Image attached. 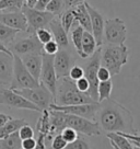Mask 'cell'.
I'll return each instance as SVG.
<instances>
[{
	"label": "cell",
	"mask_w": 140,
	"mask_h": 149,
	"mask_svg": "<svg viewBox=\"0 0 140 149\" xmlns=\"http://www.w3.org/2000/svg\"><path fill=\"white\" fill-rule=\"evenodd\" d=\"M36 3H37V0H25V2H24V5L30 8H34Z\"/></svg>",
	"instance_id": "obj_46"
},
{
	"label": "cell",
	"mask_w": 140,
	"mask_h": 149,
	"mask_svg": "<svg viewBox=\"0 0 140 149\" xmlns=\"http://www.w3.org/2000/svg\"><path fill=\"white\" fill-rule=\"evenodd\" d=\"M58 18H59V21H60L62 28L65 29V31L67 33H69L76 21L75 14H73L72 9H66Z\"/></svg>",
	"instance_id": "obj_28"
},
{
	"label": "cell",
	"mask_w": 140,
	"mask_h": 149,
	"mask_svg": "<svg viewBox=\"0 0 140 149\" xmlns=\"http://www.w3.org/2000/svg\"><path fill=\"white\" fill-rule=\"evenodd\" d=\"M112 74L110 72L107 68H105L104 66H100L98 69V81H105V80L111 79Z\"/></svg>",
	"instance_id": "obj_39"
},
{
	"label": "cell",
	"mask_w": 140,
	"mask_h": 149,
	"mask_svg": "<svg viewBox=\"0 0 140 149\" xmlns=\"http://www.w3.org/2000/svg\"><path fill=\"white\" fill-rule=\"evenodd\" d=\"M47 28L49 29L51 35H53V38L58 44L59 48H68V47H70L68 33L66 32L65 29L62 28L58 17H55L53 19L48 23Z\"/></svg>",
	"instance_id": "obj_17"
},
{
	"label": "cell",
	"mask_w": 140,
	"mask_h": 149,
	"mask_svg": "<svg viewBox=\"0 0 140 149\" xmlns=\"http://www.w3.org/2000/svg\"><path fill=\"white\" fill-rule=\"evenodd\" d=\"M12 118V116H10L8 114H5V113H1L0 112V127L3 126L8 121H10Z\"/></svg>",
	"instance_id": "obj_44"
},
{
	"label": "cell",
	"mask_w": 140,
	"mask_h": 149,
	"mask_svg": "<svg viewBox=\"0 0 140 149\" xmlns=\"http://www.w3.org/2000/svg\"><path fill=\"white\" fill-rule=\"evenodd\" d=\"M131 144L134 145V149H140V144L136 143V141H131Z\"/></svg>",
	"instance_id": "obj_48"
},
{
	"label": "cell",
	"mask_w": 140,
	"mask_h": 149,
	"mask_svg": "<svg viewBox=\"0 0 140 149\" xmlns=\"http://www.w3.org/2000/svg\"><path fill=\"white\" fill-rule=\"evenodd\" d=\"M35 149H47L46 144H45V135L38 133V137H37V139H36Z\"/></svg>",
	"instance_id": "obj_42"
},
{
	"label": "cell",
	"mask_w": 140,
	"mask_h": 149,
	"mask_svg": "<svg viewBox=\"0 0 140 149\" xmlns=\"http://www.w3.org/2000/svg\"><path fill=\"white\" fill-rule=\"evenodd\" d=\"M101 48V66L110 70L111 74H121L123 66L128 63L129 49L125 44H103Z\"/></svg>",
	"instance_id": "obj_3"
},
{
	"label": "cell",
	"mask_w": 140,
	"mask_h": 149,
	"mask_svg": "<svg viewBox=\"0 0 140 149\" xmlns=\"http://www.w3.org/2000/svg\"><path fill=\"white\" fill-rule=\"evenodd\" d=\"M73 14H75V20L79 23V25H81L83 28L84 31L92 33L91 30V20H90V14L88 12V10L85 8L84 3L77 6L75 8H72Z\"/></svg>",
	"instance_id": "obj_19"
},
{
	"label": "cell",
	"mask_w": 140,
	"mask_h": 149,
	"mask_svg": "<svg viewBox=\"0 0 140 149\" xmlns=\"http://www.w3.org/2000/svg\"><path fill=\"white\" fill-rule=\"evenodd\" d=\"M106 137L110 141H113L119 149H134V145L129 139L119 134V133H107Z\"/></svg>",
	"instance_id": "obj_26"
},
{
	"label": "cell",
	"mask_w": 140,
	"mask_h": 149,
	"mask_svg": "<svg viewBox=\"0 0 140 149\" xmlns=\"http://www.w3.org/2000/svg\"><path fill=\"white\" fill-rule=\"evenodd\" d=\"M42 115L40 116L36 124V130H37L40 134H43L45 136L49 135V132H51V117H49V110H43Z\"/></svg>",
	"instance_id": "obj_25"
},
{
	"label": "cell",
	"mask_w": 140,
	"mask_h": 149,
	"mask_svg": "<svg viewBox=\"0 0 140 149\" xmlns=\"http://www.w3.org/2000/svg\"><path fill=\"white\" fill-rule=\"evenodd\" d=\"M49 1L51 0H37V3L35 5L34 8H36L38 10H45V7H46V5Z\"/></svg>",
	"instance_id": "obj_45"
},
{
	"label": "cell",
	"mask_w": 140,
	"mask_h": 149,
	"mask_svg": "<svg viewBox=\"0 0 140 149\" xmlns=\"http://www.w3.org/2000/svg\"><path fill=\"white\" fill-rule=\"evenodd\" d=\"M25 0H0V11H20Z\"/></svg>",
	"instance_id": "obj_29"
},
{
	"label": "cell",
	"mask_w": 140,
	"mask_h": 149,
	"mask_svg": "<svg viewBox=\"0 0 140 149\" xmlns=\"http://www.w3.org/2000/svg\"><path fill=\"white\" fill-rule=\"evenodd\" d=\"M28 122L22 118H11L10 121H8L3 126L0 127V138H3L6 136L13 134L14 132H18L19 128L22 125L26 124Z\"/></svg>",
	"instance_id": "obj_22"
},
{
	"label": "cell",
	"mask_w": 140,
	"mask_h": 149,
	"mask_svg": "<svg viewBox=\"0 0 140 149\" xmlns=\"http://www.w3.org/2000/svg\"><path fill=\"white\" fill-rule=\"evenodd\" d=\"M2 88H7V87H6L5 84H3L2 82H1V81H0V89H2Z\"/></svg>",
	"instance_id": "obj_50"
},
{
	"label": "cell",
	"mask_w": 140,
	"mask_h": 149,
	"mask_svg": "<svg viewBox=\"0 0 140 149\" xmlns=\"http://www.w3.org/2000/svg\"><path fill=\"white\" fill-rule=\"evenodd\" d=\"M94 121L98 124L102 132L138 134L135 127L134 116L126 107L112 98L100 102Z\"/></svg>",
	"instance_id": "obj_1"
},
{
	"label": "cell",
	"mask_w": 140,
	"mask_h": 149,
	"mask_svg": "<svg viewBox=\"0 0 140 149\" xmlns=\"http://www.w3.org/2000/svg\"><path fill=\"white\" fill-rule=\"evenodd\" d=\"M19 33V30L10 28L8 25L0 22V42L2 44H5L7 47L15 40V37Z\"/></svg>",
	"instance_id": "obj_23"
},
{
	"label": "cell",
	"mask_w": 140,
	"mask_h": 149,
	"mask_svg": "<svg viewBox=\"0 0 140 149\" xmlns=\"http://www.w3.org/2000/svg\"><path fill=\"white\" fill-rule=\"evenodd\" d=\"M98 107H100L98 102L72 104V105H58L55 103H51L49 105V109L64 112L66 114L77 115V116H81L84 118H88V120H91V121H94Z\"/></svg>",
	"instance_id": "obj_11"
},
{
	"label": "cell",
	"mask_w": 140,
	"mask_h": 149,
	"mask_svg": "<svg viewBox=\"0 0 140 149\" xmlns=\"http://www.w3.org/2000/svg\"><path fill=\"white\" fill-rule=\"evenodd\" d=\"M22 12L24 13L28 21V31L26 33L32 34L41 28H46L48 23L55 18L54 14L46 10H38L36 8H30L24 5L22 7Z\"/></svg>",
	"instance_id": "obj_8"
},
{
	"label": "cell",
	"mask_w": 140,
	"mask_h": 149,
	"mask_svg": "<svg viewBox=\"0 0 140 149\" xmlns=\"http://www.w3.org/2000/svg\"><path fill=\"white\" fill-rule=\"evenodd\" d=\"M84 76V72H83V68L81 67V66H78V65H73L69 70V74H68V77H69L71 80H76L80 79V78H82Z\"/></svg>",
	"instance_id": "obj_36"
},
{
	"label": "cell",
	"mask_w": 140,
	"mask_h": 149,
	"mask_svg": "<svg viewBox=\"0 0 140 149\" xmlns=\"http://www.w3.org/2000/svg\"><path fill=\"white\" fill-rule=\"evenodd\" d=\"M35 146H36V139H34V137L21 140L22 149H35Z\"/></svg>",
	"instance_id": "obj_40"
},
{
	"label": "cell",
	"mask_w": 140,
	"mask_h": 149,
	"mask_svg": "<svg viewBox=\"0 0 140 149\" xmlns=\"http://www.w3.org/2000/svg\"><path fill=\"white\" fill-rule=\"evenodd\" d=\"M93 101L88 93L81 92L76 87V82L69 77H62L57 79L56 93H55V104L58 105H72L91 103Z\"/></svg>",
	"instance_id": "obj_2"
},
{
	"label": "cell",
	"mask_w": 140,
	"mask_h": 149,
	"mask_svg": "<svg viewBox=\"0 0 140 149\" xmlns=\"http://www.w3.org/2000/svg\"><path fill=\"white\" fill-rule=\"evenodd\" d=\"M36 37H37V40L40 42L42 43V44H45V43L49 42L53 40V35H51V31H49V29L47 28H41L36 30L35 33H34Z\"/></svg>",
	"instance_id": "obj_32"
},
{
	"label": "cell",
	"mask_w": 140,
	"mask_h": 149,
	"mask_svg": "<svg viewBox=\"0 0 140 149\" xmlns=\"http://www.w3.org/2000/svg\"><path fill=\"white\" fill-rule=\"evenodd\" d=\"M98 44L94 38L93 34L88 31H84L83 36H82V42H81V49H82V59H87L88 57L93 54L94 52L98 49Z\"/></svg>",
	"instance_id": "obj_20"
},
{
	"label": "cell",
	"mask_w": 140,
	"mask_h": 149,
	"mask_svg": "<svg viewBox=\"0 0 140 149\" xmlns=\"http://www.w3.org/2000/svg\"><path fill=\"white\" fill-rule=\"evenodd\" d=\"M124 137H126L127 139H129L130 141H136V143H139L140 144V135L139 134H125V133H119Z\"/></svg>",
	"instance_id": "obj_43"
},
{
	"label": "cell",
	"mask_w": 140,
	"mask_h": 149,
	"mask_svg": "<svg viewBox=\"0 0 140 149\" xmlns=\"http://www.w3.org/2000/svg\"><path fill=\"white\" fill-rule=\"evenodd\" d=\"M40 82L28 72L22 63L20 56L13 55V74L12 80L10 84V89L17 90V89H25V88H34L37 87Z\"/></svg>",
	"instance_id": "obj_5"
},
{
	"label": "cell",
	"mask_w": 140,
	"mask_h": 149,
	"mask_svg": "<svg viewBox=\"0 0 140 149\" xmlns=\"http://www.w3.org/2000/svg\"><path fill=\"white\" fill-rule=\"evenodd\" d=\"M8 48L13 55L20 57L28 54H43V44L38 41L34 33L30 34L28 37L14 40Z\"/></svg>",
	"instance_id": "obj_9"
},
{
	"label": "cell",
	"mask_w": 140,
	"mask_h": 149,
	"mask_svg": "<svg viewBox=\"0 0 140 149\" xmlns=\"http://www.w3.org/2000/svg\"><path fill=\"white\" fill-rule=\"evenodd\" d=\"M127 38V28L124 20L119 18L106 19L104 25V43L121 45Z\"/></svg>",
	"instance_id": "obj_7"
},
{
	"label": "cell",
	"mask_w": 140,
	"mask_h": 149,
	"mask_svg": "<svg viewBox=\"0 0 140 149\" xmlns=\"http://www.w3.org/2000/svg\"><path fill=\"white\" fill-rule=\"evenodd\" d=\"M14 91L28 100L30 102H32L33 104H35L41 111L49 109L51 103H55V97L42 84H40L37 87L34 88L17 89Z\"/></svg>",
	"instance_id": "obj_4"
},
{
	"label": "cell",
	"mask_w": 140,
	"mask_h": 149,
	"mask_svg": "<svg viewBox=\"0 0 140 149\" xmlns=\"http://www.w3.org/2000/svg\"><path fill=\"white\" fill-rule=\"evenodd\" d=\"M20 58L25 66V68L28 70V72L38 81L42 69V54H28L21 56Z\"/></svg>",
	"instance_id": "obj_18"
},
{
	"label": "cell",
	"mask_w": 140,
	"mask_h": 149,
	"mask_svg": "<svg viewBox=\"0 0 140 149\" xmlns=\"http://www.w3.org/2000/svg\"><path fill=\"white\" fill-rule=\"evenodd\" d=\"M60 135L62 136V138H64L67 143H71V141H73V140L79 136V134H78L73 128L65 127V128L60 132Z\"/></svg>",
	"instance_id": "obj_35"
},
{
	"label": "cell",
	"mask_w": 140,
	"mask_h": 149,
	"mask_svg": "<svg viewBox=\"0 0 140 149\" xmlns=\"http://www.w3.org/2000/svg\"><path fill=\"white\" fill-rule=\"evenodd\" d=\"M19 149H22V148H19Z\"/></svg>",
	"instance_id": "obj_51"
},
{
	"label": "cell",
	"mask_w": 140,
	"mask_h": 149,
	"mask_svg": "<svg viewBox=\"0 0 140 149\" xmlns=\"http://www.w3.org/2000/svg\"><path fill=\"white\" fill-rule=\"evenodd\" d=\"M75 82H76V87L78 88L79 91L84 92V93H88L89 88H90V84H89V81H88V79H87L84 76L82 77V78L76 80Z\"/></svg>",
	"instance_id": "obj_38"
},
{
	"label": "cell",
	"mask_w": 140,
	"mask_h": 149,
	"mask_svg": "<svg viewBox=\"0 0 140 149\" xmlns=\"http://www.w3.org/2000/svg\"><path fill=\"white\" fill-rule=\"evenodd\" d=\"M13 74V54L0 52V81L7 88L10 87Z\"/></svg>",
	"instance_id": "obj_16"
},
{
	"label": "cell",
	"mask_w": 140,
	"mask_h": 149,
	"mask_svg": "<svg viewBox=\"0 0 140 149\" xmlns=\"http://www.w3.org/2000/svg\"><path fill=\"white\" fill-rule=\"evenodd\" d=\"M73 65H75V57L70 47L59 48L58 52L54 55V68L57 79L62 77H68L70 68Z\"/></svg>",
	"instance_id": "obj_13"
},
{
	"label": "cell",
	"mask_w": 140,
	"mask_h": 149,
	"mask_svg": "<svg viewBox=\"0 0 140 149\" xmlns=\"http://www.w3.org/2000/svg\"><path fill=\"white\" fill-rule=\"evenodd\" d=\"M64 149H91V145L88 140L83 137V135H80L76 138L73 141L68 143Z\"/></svg>",
	"instance_id": "obj_31"
},
{
	"label": "cell",
	"mask_w": 140,
	"mask_h": 149,
	"mask_svg": "<svg viewBox=\"0 0 140 149\" xmlns=\"http://www.w3.org/2000/svg\"><path fill=\"white\" fill-rule=\"evenodd\" d=\"M40 84L45 86L51 93L55 97L56 93V84L57 77L54 68V55L48 54H42V69L40 74Z\"/></svg>",
	"instance_id": "obj_12"
},
{
	"label": "cell",
	"mask_w": 140,
	"mask_h": 149,
	"mask_svg": "<svg viewBox=\"0 0 140 149\" xmlns=\"http://www.w3.org/2000/svg\"><path fill=\"white\" fill-rule=\"evenodd\" d=\"M21 148V138L18 132L0 138V149H19Z\"/></svg>",
	"instance_id": "obj_24"
},
{
	"label": "cell",
	"mask_w": 140,
	"mask_h": 149,
	"mask_svg": "<svg viewBox=\"0 0 140 149\" xmlns=\"http://www.w3.org/2000/svg\"><path fill=\"white\" fill-rule=\"evenodd\" d=\"M100 47H98V49L90 57H88V61L82 67L84 77L88 79L90 84L88 94L95 102H98V86L100 82L98 79V69L101 66V48Z\"/></svg>",
	"instance_id": "obj_6"
},
{
	"label": "cell",
	"mask_w": 140,
	"mask_h": 149,
	"mask_svg": "<svg viewBox=\"0 0 140 149\" xmlns=\"http://www.w3.org/2000/svg\"><path fill=\"white\" fill-rule=\"evenodd\" d=\"M45 10L54 14L55 17H59L66 10V8L62 0H51L45 7Z\"/></svg>",
	"instance_id": "obj_30"
},
{
	"label": "cell",
	"mask_w": 140,
	"mask_h": 149,
	"mask_svg": "<svg viewBox=\"0 0 140 149\" xmlns=\"http://www.w3.org/2000/svg\"><path fill=\"white\" fill-rule=\"evenodd\" d=\"M83 32L84 30L83 28L79 25V23L75 21V23L72 25V28L70 30V36H71V41H72V44H73V47H75L77 54L79 55V57L81 58L82 56V49H81V42H82V36H83Z\"/></svg>",
	"instance_id": "obj_21"
},
{
	"label": "cell",
	"mask_w": 140,
	"mask_h": 149,
	"mask_svg": "<svg viewBox=\"0 0 140 149\" xmlns=\"http://www.w3.org/2000/svg\"><path fill=\"white\" fill-rule=\"evenodd\" d=\"M67 144L68 143L62 138L60 134H56L55 136H53L51 140V149H64Z\"/></svg>",
	"instance_id": "obj_33"
},
{
	"label": "cell",
	"mask_w": 140,
	"mask_h": 149,
	"mask_svg": "<svg viewBox=\"0 0 140 149\" xmlns=\"http://www.w3.org/2000/svg\"><path fill=\"white\" fill-rule=\"evenodd\" d=\"M110 143H111V145H112V147H113L114 149H119V148H118V147L116 146V145H115L114 143H113V141H110Z\"/></svg>",
	"instance_id": "obj_49"
},
{
	"label": "cell",
	"mask_w": 140,
	"mask_h": 149,
	"mask_svg": "<svg viewBox=\"0 0 140 149\" xmlns=\"http://www.w3.org/2000/svg\"><path fill=\"white\" fill-rule=\"evenodd\" d=\"M84 5H85V8H87L90 14L92 34H93L94 38L96 41L98 46H102L103 43H104V25H105V20L106 19L98 9H95L90 3L84 2Z\"/></svg>",
	"instance_id": "obj_14"
},
{
	"label": "cell",
	"mask_w": 140,
	"mask_h": 149,
	"mask_svg": "<svg viewBox=\"0 0 140 149\" xmlns=\"http://www.w3.org/2000/svg\"><path fill=\"white\" fill-rule=\"evenodd\" d=\"M0 52H5V53H8V54H12V53L9 51V48L6 46L5 44H2L1 42H0Z\"/></svg>",
	"instance_id": "obj_47"
},
{
	"label": "cell",
	"mask_w": 140,
	"mask_h": 149,
	"mask_svg": "<svg viewBox=\"0 0 140 149\" xmlns=\"http://www.w3.org/2000/svg\"><path fill=\"white\" fill-rule=\"evenodd\" d=\"M0 22L20 32L28 31V21L22 10L20 11H0Z\"/></svg>",
	"instance_id": "obj_15"
},
{
	"label": "cell",
	"mask_w": 140,
	"mask_h": 149,
	"mask_svg": "<svg viewBox=\"0 0 140 149\" xmlns=\"http://www.w3.org/2000/svg\"><path fill=\"white\" fill-rule=\"evenodd\" d=\"M59 49V46L54 40H51L49 42L43 44V53L48 54V55H55Z\"/></svg>",
	"instance_id": "obj_37"
},
{
	"label": "cell",
	"mask_w": 140,
	"mask_h": 149,
	"mask_svg": "<svg viewBox=\"0 0 140 149\" xmlns=\"http://www.w3.org/2000/svg\"><path fill=\"white\" fill-rule=\"evenodd\" d=\"M64 1V5H65L66 9H72L77 6L84 3L87 0H62Z\"/></svg>",
	"instance_id": "obj_41"
},
{
	"label": "cell",
	"mask_w": 140,
	"mask_h": 149,
	"mask_svg": "<svg viewBox=\"0 0 140 149\" xmlns=\"http://www.w3.org/2000/svg\"><path fill=\"white\" fill-rule=\"evenodd\" d=\"M0 104L12 109H20V110H30V111L42 112L35 104L30 102L28 100L20 95L14 90L10 88L0 89Z\"/></svg>",
	"instance_id": "obj_10"
},
{
	"label": "cell",
	"mask_w": 140,
	"mask_h": 149,
	"mask_svg": "<svg viewBox=\"0 0 140 149\" xmlns=\"http://www.w3.org/2000/svg\"><path fill=\"white\" fill-rule=\"evenodd\" d=\"M113 91V82L111 79L100 81L98 86V102H102L105 99L111 98Z\"/></svg>",
	"instance_id": "obj_27"
},
{
	"label": "cell",
	"mask_w": 140,
	"mask_h": 149,
	"mask_svg": "<svg viewBox=\"0 0 140 149\" xmlns=\"http://www.w3.org/2000/svg\"><path fill=\"white\" fill-rule=\"evenodd\" d=\"M18 133H19V136H20V138H21V140L34 137V130L28 125V123L21 126L19 128V130H18Z\"/></svg>",
	"instance_id": "obj_34"
}]
</instances>
